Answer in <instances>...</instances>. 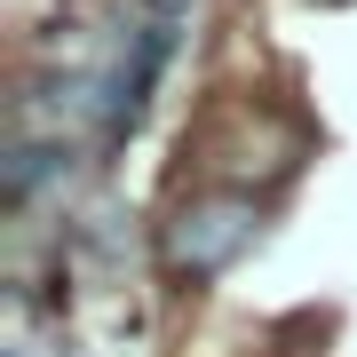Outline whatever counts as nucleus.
Here are the masks:
<instances>
[{
  "label": "nucleus",
  "instance_id": "nucleus-1",
  "mask_svg": "<svg viewBox=\"0 0 357 357\" xmlns=\"http://www.w3.org/2000/svg\"><path fill=\"white\" fill-rule=\"evenodd\" d=\"M255 230H262V206L246 199V191H199V199H183L175 206V222H167V270H183V278H215V270H230L255 246Z\"/></svg>",
  "mask_w": 357,
  "mask_h": 357
}]
</instances>
